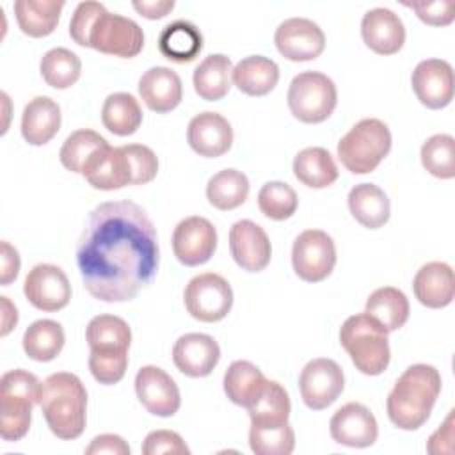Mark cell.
<instances>
[{
  "mask_svg": "<svg viewBox=\"0 0 455 455\" xmlns=\"http://www.w3.org/2000/svg\"><path fill=\"white\" fill-rule=\"evenodd\" d=\"M41 382L23 370H9L0 379V435L4 441H20L32 421V407L39 403Z\"/></svg>",
  "mask_w": 455,
  "mask_h": 455,
  "instance_id": "8992f818",
  "label": "cell"
},
{
  "mask_svg": "<svg viewBox=\"0 0 455 455\" xmlns=\"http://www.w3.org/2000/svg\"><path fill=\"white\" fill-rule=\"evenodd\" d=\"M249 446L256 455H290L295 448V432L290 423L279 427L251 425Z\"/></svg>",
  "mask_w": 455,
  "mask_h": 455,
  "instance_id": "7bdbcfd3",
  "label": "cell"
},
{
  "mask_svg": "<svg viewBox=\"0 0 455 455\" xmlns=\"http://www.w3.org/2000/svg\"><path fill=\"white\" fill-rule=\"evenodd\" d=\"M402 5L412 9L416 16L432 27H444L455 20V2L441 0V2H402Z\"/></svg>",
  "mask_w": 455,
  "mask_h": 455,
  "instance_id": "bcb514c9",
  "label": "cell"
},
{
  "mask_svg": "<svg viewBox=\"0 0 455 455\" xmlns=\"http://www.w3.org/2000/svg\"><path fill=\"white\" fill-rule=\"evenodd\" d=\"M82 176L98 190H119L126 185H133L132 165L123 146L112 148L107 144L94 151L85 162Z\"/></svg>",
  "mask_w": 455,
  "mask_h": 455,
  "instance_id": "ac0fdd59",
  "label": "cell"
},
{
  "mask_svg": "<svg viewBox=\"0 0 455 455\" xmlns=\"http://www.w3.org/2000/svg\"><path fill=\"white\" fill-rule=\"evenodd\" d=\"M391 132L386 123L377 117H366L355 123L338 142V158L347 171L354 174H368L391 151Z\"/></svg>",
  "mask_w": 455,
  "mask_h": 455,
  "instance_id": "52a82bcc",
  "label": "cell"
},
{
  "mask_svg": "<svg viewBox=\"0 0 455 455\" xmlns=\"http://www.w3.org/2000/svg\"><path fill=\"white\" fill-rule=\"evenodd\" d=\"M85 339L94 354L128 355L132 329L121 316L98 315L87 323Z\"/></svg>",
  "mask_w": 455,
  "mask_h": 455,
  "instance_id": "484cf974",
  "label": "cell"
},
{
  "mask_svg": "<svg viewBox=\"0 0 455 455\" xmlns=\"http://www.w3.org/2000/svg\"><path fill=\"white\" fill-rule=\"evenodd\" d=\"M158 50L172 62H192L203 50V34L194 23L176 20L162 28L158 36Z\"/></svg>",
  "mask_w": 455,
  "mask_h": 455,
  "instance_id": "83f0119b",
  "label": "cell"
},
{
  "mask_svg": "<svg viewBox=\"0 0 455 455\" xmlns=\"http://www.w3.org/2000/svg\"><path fill=\"white\" fill-rule=\"evenodd\" d=\"M160 249L155 224L133 201L98 204L76 245L85 290L103 302L132 300L156 275Z\"/></svg>",
  "mask_w": 455,
  "mask_h": 455,
  "instance_id": "6da1fadb",
  "label": "cell"
},
{
  "mask_svg": "<svg viewBox=\"0 0 455 455\" xmlns=\"http://www.w3.org/2000/svg\"><path fill=\"white\" fill-rule=\"evenodd\" d=\"M291 265L295 274L306 283L327 279L336 265L334 240L322 229L302 231L291 247Z\"/></svg>",
  "mask_w": 455,
  "mask_h": 455,
  "instance_id": "30bf717a",
  "label": "cell"
},
{
  "mask_svg": "<svg viewBox=\"0 0 455 455\" xmlns=\"http://www.w3.org/2000/svg\"><path fill=\"white\" fill-rule=\"evenodd\" d=\"M409 299L395 286H382L370 293L364 313L373 316L387 332L398 331L409 320Z\"/></svg>",
  "mask_w": 455,
  "mask_h": 455,
  "instance_id": "d6a6232c",
  "label": "cell"
},
{
  "mask_svg": "<svg viewBox=\"0 0 455 455\" xmlns=\"http://www.w3.org/2000/svg\"><path fill=\"white\" fill-rule=\"evenodd\" d=\"M219 343L203 332H188L178 338L172 347V363L187 377H208L219 364Z\"/></svg>",
  "mask_w": 455,
  "mask_h": 455,
  "instance_id": "ffe728a7",
  "label": "cell"
},
{
  "mask_svg": "<svg viewBox=\"0 0 455 455\" xmlns=\"http://www.w3.org/2000/svg\"><path fill=\"white\" fill-rule=\"evenodd\" d=\"M142 453L144 455H160V453L188 455L190 450L178 432L153 430L146 435V439L142 443Z\"/></svg>",
  "mask_w": 455,
  "mask_h": 455,
  "instance_id": "7dc6e473",
  "label": "cell"
},
{
  "mask_svg": "<svg viewBox=\"0 0 455 455\" xmlns=\"http://www.w3.org/2000/svg\"><path fill=\"white\" fill-rule=\"evenodd\" d=\"M123 149L126 151L132 165L133 185H146L156 178L158 158L151 148L144 144H126Z\"/></svg>",
  "mask_w": 455,
  "mask_h": 455,
  "instance_id": "ee69618b",
  "label": "cell"
},
{
  "mask_svg": "<svg viewBox=\"0 0 455 455\" xmlns=\"http://www.w3.org/2000/svg\"><path fill=\"white\" fill-rule=\"evenodd\" d=\"M135 393L146 411L160 418L174 416L181 405V395L174 379L153 364L142 366L137 371Z\"/></svg>",
  "mask_w": 455,
  "mask_h": 455,
  "instance_id": "9a60e30c",
  "label": "cell"
},
{
  "mask_svg": "<svg viewBox=\"0 0 455 455\" xmlns=\"http://www.w3.org/2000/svg\"><path fill=\"white\" fill-rule=\"evenodd\" d=\"M412 290L419 304L430 309L450 306L455 297L453 268L444 261L425 263L414 275Z\"/></svg>",
  "mask_w": 455,
  "mask_h": 455,
  "instance_id": "cb8c5ba5",
  "label": "cell"
},
{
  "mask_svg": "<svg viewBox=\"0 0 455 455\" xmlns=\"http://www.w3.org/2000/svg\"><path fill=\"white\" fill-rule=\"evenodd\" d=\"M411 84L416 98L427 108L439 110L453 100V68L448 60L425 59L418 62Z\"/></svg>",
  "mask_w": 455,
  "mask_h": 455,
  "instance_id": "2e32d148",
  "label": "cell"
},
{
  "mask_svg": "<svg viewBox=\"0 0 455 455\" xmlns=\"http://www.w3.org/2000/svg\"><path fill=\"white\" fill-rule=\"evenodd\" d=\"M348 210L352 217L368 229L382 228L391 215L386 192L375 183H359L348 192Z\"/></svg>",
  "mask_w": 455,
  "mask_h": 455,
  "instance_id": "f1b7e54d",
  "label": "cell"
},
{
  "mask_svg": "<svg viewBox=\"0 0 455 455\" xmlns=\"http://www.w3.org/2000/svg\"><path fill=\"white\" fill-rule=\"evenodd\" d=\"M254 427H279L288 423L291 403L286 389L275 382L267 380L258 398L245 407Z\"/></svg>",
  "mask_w": 455,
  "mask_h": 455,
  "instance_id": "e575fe53",
  "label": "cell"
},
{
  "mask_svg": "<svg viewBox=\"0 0 455 455\" xmlns=\"http://www.w3.org/2000/svg\"><path fill=\"white\" fill-rule=\"evenodd\" d=\"M329 432L338 444L368 448L379 437V425L368 407L359 402H348L332 414Z\"/></svg>",
  "mask_w": 455,
  "mask_h": 455,
  "instance_id": "e0dca14e",
  "label": "cell"
},
{
  "mask_svg": "<svg viewBox=\"0 0 455 455\" xmlns=\"http://www.w3.org/2000/svg\"><path fill=\"white\" fill-rule=\"evenodd\" d=\"M267 380L268 379L261 373V370L256 364H252L251 361L238 359L233 361L224 373V393L233 403L247 407L263 391Z\"/></svg>",
  "mask_w": 455,
  "mask_h": 455,
  "instance_id": "836d02e7",
  "label": "cell"
},
{
  "mask_svg": "<svg viewBox=\"0 0 455 455\" xmlns=\"http://www.w3.org/2000/svg\"><path fill=\"white\" fill-rule=\"evenodd\" d=\"M421 164L435 178L451 180L455 176V140L448 133H435L421 146Z\"/></svg>",
  "mask_w": 455,
  "mask_h": 455,
  "instance_id": "ab89813d",
  "label": "cell"
},
{
  "mask_svg": "<svg viewBox=\"0 0 455 455\" xmlns=\"http://www.w3.org/2000/svg\"><path fill=\"white\" fill-rule=\"evenodd\" d=\"M188 315L199 322L213 323L228 316L233 307L231 284L215 272H203L188 281L183 291Z\"/></svg>",
  "mask_w": 455,
  "mask_h": 455,
  "instance_id": "9c48e42d",
  "label": "cell"
},
{
  "mask_svg": "<svg viewBox=\"0 0 455 455\" xmlns=\"http://www.w3.org/2000/svg\"><path fill=\"white\" fill-rule=\"evenodd\" d=\"M60 107L48 96L32 98L21 114V135L32 146L48 144L60 130Z\"/></svg>",
  "mask_w": 455,
  "mask_h": 455,
  "instance_id": "d4e9b609",
  "label": "cell"
},
{
  "mask_svg": "<svg viewBox=\"0 0 455 455\" xmlns=\"http://www.w3.org/2000/svg\"><path fill=\"white\" fill-rule=\"evenodd\" d=\"M249 196V180L242 171L222 169L206 183L208 203L222 212L235 210L245 203Z\"/></svg>",
  "mask_w": 455,
  "mask_h": 455,
  "instance_id": "74e56055",
  "label": "cell"
},
{
  "mask_svg": "<svg viewBox=\"0 0 455 455\" xmlns=\"http://www.w3.org/2000/svg\"><path fill=\"white\" fill-rule=\"evenodd\" d=\"M299 389L302 402L313 409L322 411L334 403L345 389V375L341 366L327 357H316L306 363L299 375Z\"/></svg>",
  "mask_w": 455,
  "mask_h": 455,
  "instance_id": "8fae6325",
  "label": "cell"
},
{
  "mask_svg": "<svg viewBox=\"0 0 455 455\" xmlns=\"http://www.w3.org/2000/svg\"><path fill=\"white\" fill-rule=\"evenodd\" d=\"M0 300H2V331H0V334L7 336L12 331V327H16V323H18V311L5 295L0 297Z\"/></svg>",
  "mask_w": 455,
  "mask_h": 455,
  "instance_id": "f5cc1de1",
  "label": "cell"
},
{
  "mask_svg": "<svg viewBox=\"0 0 455 455\" xmlns=\"http://www.w3.org/2000/svg\"><path fill=\"white\" fill-rule=\"evenodd\" d=\"M139 94L149 110L156 114L171 112L180 105L183 96L181 78L171 68H149L139 80Z\"/></svg>",
  "mask_w": 455,
  "mask_h": 455,
  "instance_id": "603a6c76",
  "label": "cell"
},
{
  "mask_svg": "<svg viewBox=\"0 0 455 455\" xmlns=\"http://www.w3.org/2000/svg\"><path fill=\"white\" fill-rule=\"evenodd\" d=\"M286 100L295 119L306 124H316L334 112L338 89L327 75L320 71H302L290 82Z\"/></svg>",
  "mask_w": 455,
  "mask_h": 455,
  "instance_id": "ba28073f",
  "label": "cell"
},
{
  "mask_svg": "<svg viewBox=\"0 0 455 455\" xmlns=\"http://www.w3.org/2000/svg\"><path fill=\"white\" fill-rule=\"evenodd\" d=\"M107 144H108L107 139L94 130H87V128L76 130L71 135H68V139L60 148V153H59L60 164L68 171L82 174V169L85 162L91 158V155Z\"/></svg>",
  "mask_w": 455,
  "mask_h": 455,
  "instance_id": "60d3db41",
  "label": "cell"
},
{
  "mask_svg": "<svg viewBox=\"0 0 455 455\" xmlns=\"http://www.w3.org/2000/svg\"><path fill=\"white\" fill-rule=\"evenodd\" d=\"M132 5L140 16L148 20H160L174 9L172 0H133Z\"/></svg>",
  "mask_w": 455,
  "mask_h": 455,
  "instance_id": "816d5d0a",
  "label": "cell"
},
{
  "mask_svg": "<svg viewBox=\"0 0 455 455\" xmlns=\"http://www.w3.org/2000/svg\"><path fill=\"white\" fill-rule=\"evenodd\" d=\"M231 80L243 94L265 96L279 82V66L265 55H249L233 68Z\"/></svg>",
  "mask_w": 455,
  "mask_h": 455,
  "instance_id": "4316f807",
  "label": "cell"
},
{
  "mask_svg": "<svg viewBox=\"0 0 455 455\" xmlns=\"http://www.w3.org/2000/svg\"><path fill=\"white\" fill-rule=\"evenodd\" d=\"M0 256H2V267H0V283L4 286L11 284L18 274H20V254L18 251L7 242V240H2L0 243Z\"/></svg>",
  "mask_w": 455,
  "mask_h": 455,
  "instance_id": "f907efd6",
  "label": "cell"
},
{
  "mask_svg": "<svg viewBox=\"0 0 455 455\" xmlns=\"http://www.w3.org/2000/svg\"><path fill=\"white\" fill-rule=\"evenodd\" d=\"M217 249L215 226L199 215L180 220L172 231V251L185 267L206 263Z\"/></svg>",
  "mask_w": 455,
  "mask_h": 455,
  "instance_id": "5bb4252c",
  "label": "cell"
},
{
  "mask_svg": "<svg viewBox=\"0 0 455 455\" xmlns=\"http://www.w3.org/2000/svg\"><path fill=\"white\" fill-rule=\"evenodd\" d=\"M187 140L199 156L217 158L231 149L233 128L219 112L204 110L190 119Z\"/></svg>",
  "mask_w": 455,
  "mask_h": 455,
  "instance_id": "44dd1931",
  "label": "cell"
},
{
  "mask_svg": "<svg viewBox=\"0 0 455 455\" xmlns=\"http://www.w3.org/2000/svg\"><path fill=\"white\" fill-rule=\"evenodd\" d=\"M231 73L233 64L228 55H208L194 71V89L206 101L222 100L231 89Z\"/></svg>",
  "mask_w": 455,
  "mask_h": 455,
  "instance_id": "1f68e13d",
  "label": "cell"
},
{
  "mask_svg": "<svg viewBox=\"0 0 455 455\" xmlns=\"http://www.w3.org/2000/svg\"><path fill=\"white\" fill-rule=\"evenodd\" d=\"M128 368V355H103V354H89V370L92 377L105 386L117 384Z\"/></svg>",
  "mask_w": 455,
  "mask_h": 455,
  "instance_id": "f6af8a7d",
  "label": "cell"
},
{
  "mask_svg": "<svg viewBox=\"0 0 455 455\" xmlns=\"http://www.w3.org/2000/svg\"><path fill=\"white\" fill-rule=\"evenodd\" d=\"M361 36L364 44L379 55H393L405 43V27L400 16L387 7H375L364 12L361 20Z\"/></svg>",
  "mask_w": 455,
  "mask_h": 455,
  "instance_id": "7402d4cb",
  "label": "cell"
},
{
  "mask_svg": "<svg viewBox=\"0 0 455 455\" xmlns=\"http://www.w3.org/2000/svg\"><path fill=\"white\" fill-rule=\"evenodd\" d=\"M441 373L432 364H412L395 382L386 400L389 421L402 430H418L427 423L441 393Z\"/></svg>",
  "mask_w": 455,
  "mask_h": 455,
  "instance_id": "3957f363",
  "label": "cell"
},
{
  "mask_svg": "<svg viewBox=\"0 0 455 455\" xmlns=\"http://www.w3.org/2000/svg\"><path fill=\"white\" fill-rule=\"evenodd\" d=\"M39 407L50 432L73 441L82 435L87 421V391L78 375L57 371L41 382Z\"/></svg>",
  "mask_w": 455,
  "mask_h": 455,
  "instance_id": "277c9868",
  "label": "cell"
},
{
  "mask_svg": "<svg viewBox=\"0 0 455 455\" xmlns=\"http://www.w3.org/2000/svg\"><path fill=\"white\" fill-rule=\"evenodd\" d=\"M277 52L291 62H306L322 55L325 34L307 18H288L279 23L274 34Z\"/></svg>",
  "mask_w": 455,
  "mask_h": 455,
  "instance_id": "4fadbf2b",
  "label": "cell"
},
{
  "mask_svg": "<svg viewBox=\"0 0 455 455\" xmlns=\"http://www.w3.org/2000/svg\"><path fill=\"white\" fill-rule=\"evenodd\" d=\"M23 293L36 309L55 313L69 304L71 284L60 267L39 263L27 274Z\"/></svg>",
  "mask_w": 455,
  "mask_h": 455,
  "instance_id": "7c38bea8",
  "label": "cell"
},
{
  "mask_svg": "<svg viewBox=\"0 0 455 455\" xmlns=\"http://www.w3.org/2000/svg\"><path fill=\"white\" fill-rule=\"evenodd\" d=\"M295 178L309 188H325L338 180V165L332 155L320 146L304 148L293 158Z\"/></svg>",
  "mask_w": 455,
  "mask_h": 455,
  "instance_id": "4dcf8cb0",
  "label": "cell"
},
{
  "mask_svg": "<svg viewBox=\"0 0 455 455\" xmlns=\"http://www.w3.org/2000/svg\"><path fill=\"white\" fill-rule=\"evenodd\" d=\"M387 331L373 316L357 313L348 316L339 329V343L352 364L364 375H380L391 359Z\"/></svg>",
  "mask_w": 455,
  "mask_h": 455,
  "instance_id": "5b68a950",
  "label": "cell"
},
{
  "mask_svg": "<svg viewBox=\"0 0 455 455\" xmlns=\"http://www.w3.org/2000/svg\"><path fill=\"white\" fill-rule=\"evenodd\" d=\"M71 39L101 53L132 59L144 48V32L133 20L108 12L100 2H80L69 21Z\"/></svg>",
  "mask_w": 455,
  "mask_h": 455,
  "instance_id": "7a4b0ae2",
  "label": "cell"
},
{
  "mask_svg": "<svg viewBox=\"0 0 455 455\" xmlns=\"http://www.w3.org/2000/svg\"><path fill=\"white\" fill-rule=\"evenodd\" d=\"M229 251L236 265L247 272H261L272 258V245L265 229L249 219L231 226Z\"/></svg>",
  "mask_w": 455,
  "mask_h": 455,
  "instance_id": "d6986e66",
  "label": "cell"
},
{
  "mask_svg": "<svg viewBox=\"0 0 455 455\" xmlns=\"http://www.w3.org/2000/svg\"><path fill=\"white\" fill-rule=\"evenodd\" d=\"M39 71L43 80L53 89H68L75 85L82 73L80 57L68 48H52L48 50L41 62Z\"/></svg>",
  "mask_w": 455,
  "mask_h": 455,
  "instance_id": "f35d334b",
  "label": "cell"
},
{
  "mask_svg": "<svg viewBox=\"0 0 455 455\" xmlns=\"http://www.w3.org/2000/svg\"><path fill=\"white\" fill-rule=\"evenodd\" d=\"M64 329L55 320H36L30 323L23 334L25 354L39 363L53 361L64 348Z\"/></svg>",
  "mask_w": 455,
  "mask_h": 455,
  "instance_id": "8d00e7d4",
  "label": "cell"
},
{
  "mask_svg": "<svg viewBox=\"0 0 455 455\" xmlns=\"http://www.w3.org/2000/svg\"><path fill=\"white\" fill-rule=\"evenodd\" d=\"M299 206L295 190L283 181H268L258 192L259 212L272 220L290 219Z\"/></svg>",
  "mask_w": 455,
  "mask_h": 455,
  "instance_id": "b9f144b4",
  "label": "cell"
},
{
  "mask_svg": "<svg viewBox=\"0 0 455 455\" xmlns=\"http://www.w3.org/2000/svg\"><path fill=\"white\" fill-rule=\"evenodd\" d=\"M85 453L87 455H101V453L130 455V446L121 435L101 434L91 441V444L85 448Z\"/></svg>",
  "mask_w": 455,
  "mask_h": 455,
  "instance_id": "681fc988",
  "label": "cell"
},
{
  "mask_svg": "<svg viewBox=\"0 0 455 455\" xmlns=\"http://www.w3.org/2000/svg\"><path fill=\"white\" fill-rule=\"evenodd\" d=\"M64 9L62 0H16L14 14L18 27L30 37L50 36Z\"/></svg>",
  "mask_w": 455,
  "mask_h": 455,
  "instance_id": "f546056e",
  "label": "cell"
},
{
  "mask_svg": "<svg viewBox=\"0 0 455 455\" xmlns=\"http://www.w3.org/2000/svg\"><path fill=\"white\" fill-rule=\"evenodd\" d=\"M103 126L119 137L132 135L142 124V110L137 98L130 92L108 94L101 107Z\"/></svg>",
  "mask_w": 455,
  "mask_h": 455,
  "instance_id": "d590c367",
  "label": "cell"
},
{
  "mask_svg": "<svg viewBox=\"0 0 455 455\" xmlns=\"http://www.w3.org/2000/svg\"><path fill=\"white\" fill-rule=\"evenodd\" d=\"M427 451L432 455L453 451V411L448 412L444 423L428 437Z\"/></svg>",
  "mask_w": 455,
  "mask_h": 455,
  "instance_id": "c3c4849f",
  "label": "cell"
}]
</instances>
